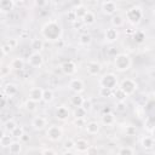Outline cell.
I'll return each mask as SVG.
<instances>
[{"label":"cell","instance_id":"6da1fadb","mask_svg":"<svg viewBox=\"0 0 155 155\" xmlns=\"http://www.w3.org/2000/svg\"><path fill=\"white\" fill-rule=\"evenodd\" d=\"M62 34H63V29L58 23V21L56 19H50L41 28V35L47 41H57L62 38Z\"/></svg>","mask_w":155,"mask_h":155},{"label":"cell","instance_id":"7a4b0ae2","mask_svg":"<svg viewBox=\"0 0 155 155\" xmlns=\"http://www.w3.org/2000/svg\"><path fill=\"white\" fill-rule=\"evenodd\" d=\"M132 65V59L128 54L126 53H117L116 56H114V68L120 71H127Z\"/></svg>","mask_w":155,"mask_h":155},{"label":"cell","instance_id":"3957f363","mask_svg":"<svg viewBox=\"0 0 155 155\" xmlns=\"http://www.w3.org/2000/svg\"><path fill=\"white\" fill-rule=\"evenodd\" d=\"M143 16H144L143 8H142L140 6H138V5H133V6H131L130 8H127L125 18H126V21H127L130 24L137 25V24L142 21Z\"/></svg>","mask_w":155,"mask_h":155},{"label":"cell","instance_id":"277c9868","mask_svg":"<svg viewBox=\"0 0 155 155\" xmlns=\"http://www.w3.org/2000/svg\"><path fill=\"white\" fill-rule=\"evenodd\" d=\"M117 84H119L117 76L114 73H107L99 79V87H107V88L115 90L116 87H119Z\"/></svg>","mask_w":155,"mask_h":155},{"label":"cell","instance_id":"5b68a950","mask_svg":"<svg viewBox=\"0 0 155 155\" xmlns=\"http://www.w3.org/2000/svg\"><path fill=\"white\" fill-rule=\"evenodd\" d=\"M128 97L130 96H132L136 91H137V88H138V84L136 82V80H133V79H130V78H126V79H124L122 81H121V84H120V86H119Z\"/></svg>","mask_w":155,"mask_h":155},{"label":"cell","instance_id":"8992f818","mask_svg":"<svg viewBox=\"0 0 155 155\" xmlns=\"http://www.w3.org/2000/svg\"><path fill=\"white\" fill-rule=\"evenodd\" d=\"M46 137L51 140V142H59L63 137V130L61 126L57 125H51L47 127L46 130Z\"/></svg>","mask_w":155,"mask_h":155},{"label":"cell","instance_id":"52a82bcc","mask_svg":"<svg viewBox=\"0 0 155 155\" xmlns=\"http://www.w3.org/2000/svg\"><path fill=\"white\" fill-rule=\"evenodd\" d=\"M27 63L30 68H40L42 67L44 64V57L40 52H31L29 56H28V59H27Z\"/></svg>","mask_w":155,"mask_h":155},{"label":"cell","instance_id":"ba28073f","mask_svg":"<svg viewBox=\"0 0 155 155\" xmlns=\"http://www.w3.org/2000/svg\"><path fill=\"white\" fill-rule=\"evenodd\" d=\"M68 86L74 92V94H81L85 91V82L80 78H73V79H70Z\"/></svg>","mask_w":155,"mask_h":155},{"label":"cell","instance_id":"9c48e42d","mask_svg":"<svg viewBox=\"0 0 155 155\" xmlns=\"http://www.w3.org/2000/svg\"><path fill=\"white\" fill-rule=\"evenodd\" d=\"M101 10L104 15L107 16H114L116 15V10H117V5L115 1L113 0H107V1H103L102 2V6H101Z\"/></svg>","mask_w":155,"mask_h":155},{"label":"cell","instance_id":"30bf717a","mask_svg":"<svg viewBox=\"0 0 155 155\" xmlns=\"http://www.w3.org/2000/svg\"><path fill=\"white\" fill-rule=\"evenodd\" d=\"M61 69H62V71H63L65 75L73 76V75H75L76 71H78V65H76V63H75L74 61L69 59V61H65V62H63V63L61 64Z\"/></svg>","mask_w":155,"mask_h":155},{"label":"cell","instance_id":"8fae6325","mask_svg":"<svg viewBox=\"0 0 155 155\" xmlns=\"http://www.w3.org/2000/svg\"><path fill=\"white\" fill-rule=\"evenodd\" d=\"M86 71L90 76H98L102 71V65L96 61H90L86 64Z\"/></svg>","mask_w":155,"mask_h":155},{"label":"cell","instance_id":"7c38bea8","mask_svg":"<svg viewBox=\"0 0 155 155\" xmlns=\"http://www.w3.org/2000/svg\"><path fill=\"white\" fill-rule=\"evenodd\" d=\"M70 116V111L68 109V107L65 105H59L54 110V117L58 120V121H65L68 120Z\"/></svg>","mask_w":155,"mask_h":155},{"label":"cell","instance_id":"4fadbf2b","mask_svg":"<svg viewBox=\"0 0 155 155\" xmlns=\"http://www.w3.org/2000/svg\"><path fill=\"white\" fill-rule=\"evenodd\" d=\"M42 96H44V88L41 87H31L28 93V98L34 101L35 103L42 102Z\"/></svg>","mask_w":155,"mask_h":155},{"label":"cell","instance_id":"5bb4252c","mask_svg":"<svg viewBox=\"0 0 155 155\" xmlns=\"http://www.w3.org/2000/svg\"><path fill=\"white\" fill-rule=\"evenodd\" d=\"M31 127L34 131H42L47 127V120L44 116H35L31 120Z\"/></svg>","mask_w":155,"mask_h":155},{"label":"cell","instance_id":"9a60e30c","mask_svg":"<svg viewBox=\"0 0 155 155\" xmlns=\"http://www.w3.org/2000/svg\"><path fill=\"white\" fill-rule=\"evenodd\" d=\"M117 39H119V31H117V29H115L113 27H109L105 30V33H104V40H105V42L114 44Z\"/></svg>","mask_w":155,"mask_h":155},{"label":"cell","instance_id":"2e32d148","mask_svg":"<svg viewBox=\"0 0 155 155\" xmlns=\"http://www.w3.org/2000/svg\"><path fill=\"white\" fill-rule=\"evenodd\" d=\"M90 147H91L90 143L85 138H79L75 140V151L78 154H86V151L88 150Z\"/></svg>","mask_w":155,"mask_h":155},{"label":"cell","instance_id":"e0dca14e","mask_svg":"<svg viewBox=\"0 0 155 155\" xmlns=\"http://www.w3.org/2000/svg\"><path fill=\"white\" fill-rule=\"evenodd\" d=\"M18 93V86L16 84H12V82H8L2 88V94H5L7 98H12L15 97L16 94Z\"/></svg>","mask_w":155,"mask_h":155},{"label":"cell","instance_id":"ac0fdd59","mask_svg":"<svg viewBox=\"0 0 155 155\" xmlns=\"http://www.w3.org/2000/svg\"><path fill=\"white\" fill-rule=\"evenodd\" d=\"M101 122L104 126H113L116 122V115L113 111H105L101 117Z\"/></svg>","mask_w":155,"mask_h":155},{"label":"cell","instance_id":"d6986e66","mask_svg":"<svg viewBox=\"0 0 155 155\" xmlns=\"http://www.w3.org/2000/svg\"><path fill=\"white\" fill-rule=\"evenodd\" d=\"M85 131H86V133L90 134V136L98 134L99 131H101V125H99V122H97V121H90V122H87V125H86V127H85Z\"/></svg>","mask_w":155,"mask_h":155},{"label":"cell","instance_id":"ffe728a7","mask_svg":"<svg viewBox=\"0 0 155 155\" xmlns=\"http://www.w3.org/2000/svg\"><path fill=\"white\" fill-rule=\"evenodd\" d=\"M73 10H74V12H75V15H76L78 21H82V18L85 17V15L88 12V8H87L82 2L78 4Z\"/></svg>","mask_w":155,"mask_h":155},{"label":"cell","instance_id":"44dd1931","mask_svg":"<svg viewBox=\"0 0 155 155\" xmlns=\"http://www.w3.org/2000/svg\"><path fill=\"white\" fill-rule=\"evenodd\" d=\"M110 24H111L113 28L119 29V28H121V27L125 24V17H124L122 15L116 13V15H114V16L111 17V19H110Z\"/></svg>","mask_w":155,"mask_h":155},{"label":"cell","instance_id":"7402d4cb","mask_svg":"<svg viewBox=\"0 0 155 155\" xmlns=\"http://www.w3.org/2000/svg\"><path fill=\"white\" fill-rule=\"evenodd\" d=\"M15 8V1L13 0H0V11L2 13L11 12Z\"/></svg>","mask_w":155,"mask_h":155},{"label":"cell","instance_id":"603a6c76","mask_svg":"<svg viewBox=\"0 0 155 155\" xmlns=\"http://www.w3.org/2000/svg\"><path fill=\"white\" fill-rule=\"evenodd\" d=\"M10 155H21L22 153V143L19 140H13L12 144L7 148Z\"/></svg>","mask_w":155,"mask_h":155},{"label":"cell","instance_id":"cb8c5ba5","mask_svg":"<svg viewBox=\"0 0 155 155\" xmlns=\"http://www.w3.org/2000/svg\"><path fill=\"white\" fill-rule=\"evenodd\" d=\"M13 142V137L11 133L2 132V136L0 137V145L1 148H8Z\"/></svg>","mask_w":155,"mask_h":155},{"label":"cell","instance_id":"d4e9b609","mask_svg":"<svg viewBox=\"0 0 155 155\" xmlns=\"http://www.w3.org/2000/svg\"><path fill=\"white\" fill-rule=\"evenodd\" d=\"M30 47L33 48V52H40L44 50V41L42 39H39V38H35L30 41Z\"/></svg>","mask_w":155,"mask_h":155},{"label":"cell","instance_id":"484cf974","mask_svg":"<svg viewBox=\"0 0 155 155\" xmlns=\"http://www.w3.org/2000/svg\"><path fill=\"white\" fill-rule=\"evenodd\" d=\"M140 145L144 148V149H147V150H149V149H153L155 145H154V138L151 137V136H144L142 139H140Z\"/></svg>","mask_w":155,"mask_h":155},{"label":"cell","instance_id":"4316f807","mask_svg":"<svg viewBox=\"0 0 155 155\" xmlns=\"http://www.w3.org/2000/svg\"><path fill=\"white\" fill-rule=\"evenodd\" d=\"M10 67L12 70H22L24 68V61L21 57H16L10 62Z\"/></svg>","mask_w":155,"mask_h":155},{"label":"cell","instance_id":"83f0119b","mask_svg":"<svg viewBox=\"0 0 155 155\" xmlns=\"http://www.w3.org/2000/svg\"><path fill=\"white\" fill-rule=\"evenodd\" d=\"M113 97L116 99V102H126V99H127L128 96L120 87H116L114 90V92H113Z\"/></svg>","mask_w":155,"mask_h":155},{"label":"cell","instance_id":"f1b7e54d","mask_svg":"<svg viewBox=\"0 0 155 155\" xmlns=\"http://www.w3.org/2000/svg\"><path fill=\"white\" fill-rule=\"evenodd\" d=\"M17 127H18L17 122H16L13 119H8V120H7V121L4 124V127H2V130H4V132H7V133H12V131H15Z\"/></svg>","mask_w":155,"mask_h":155},{"label":"cell","instance_id":"f546056e","mask_svg":"<svg viewBox=\"0 0 155 155\" xmlns=\"http://www.w3.org/2000/svg\"><path fill=\"white\" fill-rule=\"evenodd\" d=\"M85 25H92V24H94V22H96V15L92 12V11H90L88 10V12L85 15V17L82 18V21H81Z\"/></svg>","mask_w":155,"mask_h":155},{"label":"cell","instance_id":"4dcf8cb0","mask_svg":"<svg viewBox=\"0 0 155 155\" xmlns=\"http://www.w3.org/2000/svg\"><path fill=\"white\" fill-rule=\"evenodd\" d=\"M92 42V36L88 33H82L79 35V44L81 46H90Z\"/></svg>","mask_w":155,"mask_h":155},{"label":"cell","instance_id":"1f68e13d","mask_svg":"<svg viewBox=\"0 0 155 155\" xmlns=\"http://www.w3.org/2000/svg\"><path fill=\"white\" fill-rule=\"evenodd\" d=\"M84 101H85V98H84L81 94H73V96L70 97V104H71L73 107H75V108L81 107L82 103H84Z\"/></svg>","mask_w":155,"mask_h":155},{"label":"cell","instance_id":"d6a6232c","mask_svg":"<svg viewBox=\"0 0 155 155\" xmlns=\"http://www.w3.org/2000/svg\"><path fill=\"white\" fill-rule=\"evenodd\" d=\"M54 99V93L51 88H45L44 90V96H42V102L45 103H51Z\"/></svg>","mask_w":155,"mask_h":155},{"label":"cell","instance_id":"836d02e7","mask_svg":"<svg viewBox=\"0 0 155 155\" xmlns=\"http://www.w3.org/2000/svg\"><path fill=\"white\" fill-rule=\"evenodd\" d=\"M133 40L137 42V44H143L145 41V33L143 30H136L133 33Z\"/></svg>","mask_w":155,"mask_h":155},{"label":"cell","instance_id":"e575fe53","mask_svg":"<svg viewBox=\"0 0 155 155\" xmlns=\"http://www.w3.org/2000/svg\"><path fill=\"white\" fill-rule=\"evenodd\" d=\"M73 115H74V119H86L87 111H86L82 107H78V108L74 109Z\"/></svg>","mask_w":155,"mask_h":155},{"label":"cell","instance_id":"d590c367","mask_svg":"<svg viewBox=\"0 0 155 155\" xmlns=\"http://www.w3.org/2000/svg\"><path fill=\"white\" fill-rule=\"evenodd\" d=\"M113 92L114 90L111 88H107V87H99V91H98V94L103 98H109V97H113Z\"/></svg>","mask_w":155,"mask_h":155},{"label":"cell","instance_id":"8d00e7d4","mask_svg":"<svg viewBox=\"0 0 155 155\" xmlns=\"http://www.w3.org/2000/svg\"><path fill=\"white\" fill-rule=\"evenodd\" d=\"M11 70H12V68L10 67V64L1 65V68H0V78L1 79H5L6 76H8L11 74Z\"/></svg>","mask_w":155,"mask_h":155},{"label":"cell","instance_id":"74e56055","mask_svg":"<svg viewBox=\"0 0 155 155\" xmlns=\"http://www.w3.org/2000/svg\"><path fill=\"white\" fill-rule=\"evenodd\" d=\"M117 155H134V149L132 147H121L117 151Z\"/></svg>","mask_w":155,"mask_h":155},{"label":"cell","instance_id":"f35d334b","mask_svg":"<svg viewBox=\"0 0 155 155\" xmlns=\"http://www.w3.org/2000/svg\"><path fill=\"white\" fill-rule=\"evenodd\" d=\"M63 149L64 150H75V140L71 138H68L63 143Z\"/></svg>","mask_w":155,"mask_h":155},{"label":"cell","instance_id":"ab89813d","mask_svg":"<svg viewBox=\"0 0 155 155\" xmlns=\"http://www.w3.org/2000/svg\"><path fill=\"white\" fill-rule=\"evenodd\" d=\"M36 104L38 103H35L34 101H31V99H27L25 101V103H24V107H25V109L29 111V113H33V111H35L36 110Z\"/></svg>","mask_w":155,"mask_h":155},{"label":"cell","instance_id":"60d3db41","mask_svg":"<svg viewBox=\"0 0 155 155\" xmlns=\"http://www.w3.org/2000/svg\"><path fill=\"white\" fill-rule=\"evenodd\" d=\"M24 133H25V132H24L23 127L18 126V127H17L15 131H12V133H11V134H12V137H13V138H17V139H19V138H21V137H22Z\"/></svg>","mask_w":155,"mask_h":155},{"label":"cell","instance_id":"b9f144b4","mask_svg":"<svg viewBox=\"0 0 155 155\" xmlns=\"http://www.w3.org/2000/svg\"><path fill=\"white\" fill-rule=\"evenodd\" d=\"M87 125L85 119H74V126L78 128H85Z\"/></svg>","mask_w":155,"mask_h":155},{"label":"cell","instance_id":"7bdbcfd3","mask_svg":"<svg viewBox=\"0 0 155 155\" xmlns=\"http://www.w3.org/2000/svg\"><path fill=\"white\" fill-rule=\"evenodd\" d=\"M12 51V48L6 44V42H4L2 45H1V53H2V57H6V56H8L10 54V52Z\"/></svg>","mask_w":155,"mask_h":155},{"label":"cell","instance_id":"ee69618b","mask_svg":"<svg viewBox=\"0 0 155 155\" xmlns=\"http://www.w3.org/2000/svg\"><path fill=\"white\" fill-rule=\"evenodd\" d=\"M92 105H93V104H92V101H91L90 98H85V101H84V103H82V105H81V107H82V108L88 113V111L92 109Z\"/></svg>","mask_w":155,"mask_h":155},{"label":"cell","instance_id":"f6af8a7d","mask_svg":"<svg viewBox=\"0 0 155 155\" xmlns=\"http://www.w3.org/2000/svg\"><path fill=\"white\" fill-rule=\"evenodd\" d=\"M125 133H126L127 136H134V134L137 133V128H136V126H132V125L126 126V128H125Z\"/></svg>","mask_w":155,"mask_h":155},{"label":"cell","instance_id":"bcb514c9","mask_svg":"<svg viewBox=\"0 0 155 155\" xmlns=\"http://www.w3.org/2000/svg\"><path fill=\"white\" fill-rule=\"evenodd\" d=\"M6 44L13 50V48H16V47L18 46V39H16V38H10V39L6 40Z\"/></svg>","mask_w":155,"mask_h":155},{"label":"cell","instance_id":"7dc6e473","mask_svg":"<svg viewBox=\"0 0 155 155\" xmlns=\"http://www.w3.org/2000/svg\"><path fill=\"white\" fill-rule=\"evenodd\" d=\"M115 105H116V107H115L116 111L124 113V111L126 110V102H116V104H115Z\"/></svg>","mask_w":155,"mask_h":155},{"label":"cell","instance_id":"c3c4849f","mask_svg":"<svg viewBox=\"0 0 155 155\" xmlns=\"http://www.w3.org/2000/svg\"><path fill=\"white\" fill-rule=\"evenodd\" d=\"M67 18H68L70 22H76V21H78L74 10H69V11H68V13H67Z\"/></svg>","mask_w":155,"mask_h":155},{"label":"cell","instance_id":"681fc988","mask_svg":"<svg viewBox=\"0 0 155 155\" xmlns=\"http://www.w3.org/2000/svg\"><path fill=\"white\" fill-rule=\"evenodd\" d=\"M98 154V150H97V148L96 147H90L88 148V150L86 151V155H97Z\"/></svg>","mask_w":155,"mask_h":155},{"label":"cell","instance_id":"f907efd6","mask_svg":"<svg viewBox=\"0 0 155 155\" xmlns=\"http://www.w3.org/2000/svg\"><path fill=\"white\" fill-rule=\"evenodd\" d=\"M41 155H57V153L53 150V149H44L42 150V153H41Z\"/></svg>","mask_w":155,"mask_h":155},{"label":"cell","instance_id":"816d5d0a","mask_svg":"<svg viewBox=\"0 0 155 155\" xmlns=\"http://www.w3.org/2000/svg\"><path fill=\"white\" fill-rule=\"evenodd\" d=\"M34 5H35V6H38V7H44V6H46V5H47V1H45V0L34 1Z\"/></svg>","mask_w":155,"mask_h":155},{"label":"cell","instance_id":"f5cc1de1","mask_svg":"<svg viewBox=\"0 0 155 155\" xmlns=\"http://www.w3.org/2000/svg\"><path fill=\"white\" fill-rule=\"evenodd\" d=\"M29 139H30V137H29V134H27V133H24L21 138H19V142L21 143H27V142H29Z\"/></svg>","mask_w":155,"mask_h":155},{"label":"cell","instance_id":"db71d44e","mask_svg":"<svg viewBox=\"0 0 155 155\" xmlns=\"http://www.w3.org/2000/svg\"><path fill=\"white\" fill-rule=\"evenodd\" d=\"M28 36H29V31H28V30H25V29H24V30H22V31L19 33V38H21V39H27Z\"/></svg>","mask_w":155,"mask_h":155},{"label":"cell","instance_id":"11a10c76","mask_svg":"<svg viewBox=\"0 0 155 155\" xmlns=\"http://www.w3.org/2000/svg\"><path fill=\"white\" fill-rule=\"evenodd\" d=\"M6 104H7V97L5 94H2L1 96V108H5Z\"/></svg>","mask_w":155,"mask_h":155},{"label":"cell","instance_id":"9f6ffc18","mask_svg":"<svg viewBox=\"0 0 155 155\" xmlns=\"http://www.w3.org/2000/svg\"><path fill=\"white\" fill-rule=\"evenodd\" d=\"M62 155H79L75 150H64Z\"/></svg>","mask_w":155,"mask_h":155},{"label":"cell","instance_id":"6f0895ef","mask_svg":"<svg viewBox=\"0 0 155 155\" xmlns=\"http://www.w3.org/2000/svg\"><path fill=\"white\" fill-rule=\"evenodd\" d=\"M150 136H151L153 138H155V125L150 128Z\"/></svg>","mask_w":155,"mask_h":155},{"label":"cell","instance_id":"680465c9","mask_svg":"<svg viewBox=\"0 0 155 155\" xmlns=\"http://www.w3.org/2000/svg\"><path fill=\"white\" fill-rule=\"evenodd\" d=\"M24 4H25V1H15V6H22Z\"/></svg>","mask_w":155,"mask_h":155},{"label":"cell","instance_id":"91938a15","mask_svg":"<svg viewBox=\"0 0 155 155\" xmlns=\"http://www.w3.org/2000/svg\"><path fill=\"white\" fill-rule=\"evenodd\" d=\"M154 145H155V138H154Z\"/></svg>","mask_w":155,"mask_h":155},{"label":"cell","instance_id":"94428289","mask_svg":"<svg viewBox=\"0 0 155 155\" xmlns=\"http://www.w3.org/2000/svg\"><path fill=\"white\" fill-rule=\"evenodd\" d=\"M154 155H155V151H154Z\"/></svg>","mask_w":155,"mask_h":155}]
</instances>
